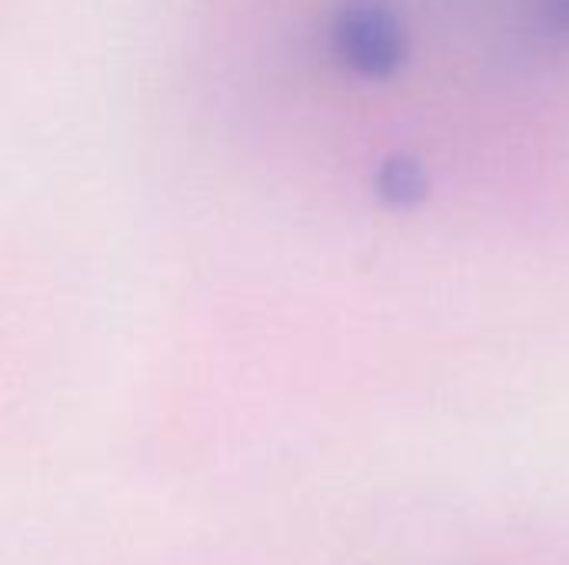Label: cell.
I'll use <instances>...</instances> for the list:
<instances>
[{
	"label": "cell",
	"instance_id": "2",
	"mask_svg": "<svg viewBox=\"0 0 569 565\" xmlns=\"http://www.w3.org/2000/svg\"><path fill=\"white\" fill-rule=\"evenodd\" d=\"M380 190L393 200H413L423 193V173L407 157H390L380 170Z\"/></svg>",
	"mask_w": 569,
	"mask_h": 565
},
{
	"label": "cell",
	"instance_id": "3",
	"mask_svg": "<svg viewBox=\"0 0 569 565\" xmlns=\"http://www.w3.org/2000/svg\"><path fill=\"white\" fill-rule=\"evenodd\" d=\"M537 17L553 40L569 43V0H537Z\"/></svg>",
	"mask_w": 569,
	"mask_h": 565
},
{
	"label": "cell",
	"instance_id": "1",
	"mask_svg": "<svg viewBox=\"0 0 569 565\" xmlns=\"http://www.w3.org/2000/svg\"><path fill=\"white\" fill-rule=\"evenodd\" d=\"M337 57L360 77L387 80L410 57V33L390 0H340L330 20Z\"/></svg>",
	"mask_w": 569,
	"mask_h": 565
}]
</instances>
